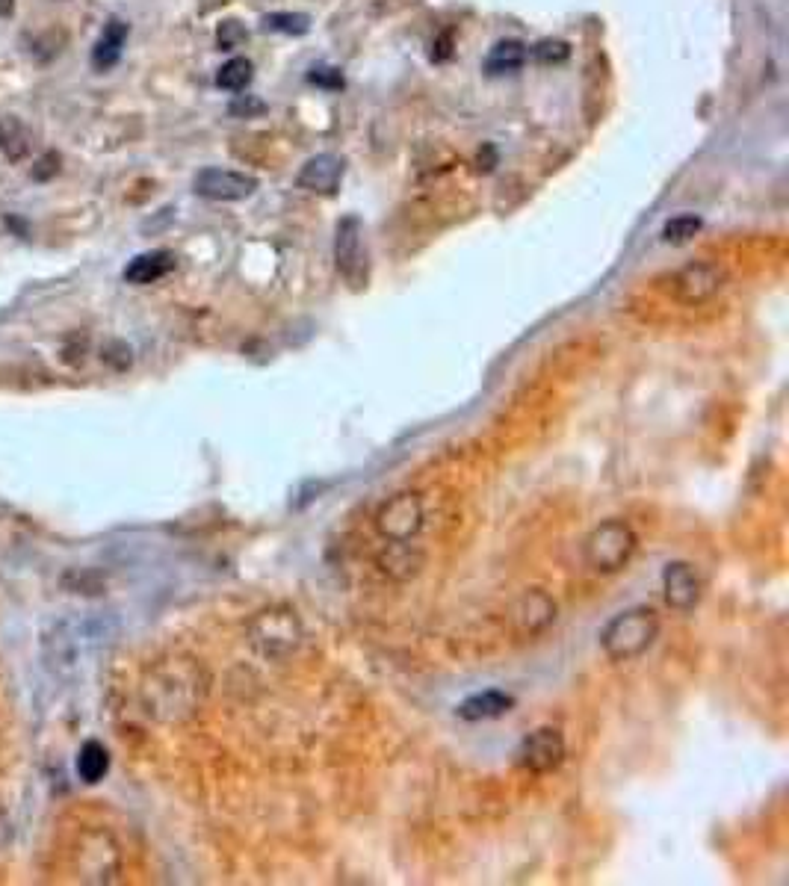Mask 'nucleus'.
I'll return each mask as SVG.
<instances>
[{"instance_id": "obj_1", "label": "nucleus", "mask_w": 789, "mask_h": 886, "mask_svg": "<svg viewBox=\"0 0 789 886\" xmlns=\"http://www.w3.org/2000/svg\"><path fill=\"white\" fill-rule=\"evenodd\" d=\"M207 692V680L193 659H163L142 680L145 712L157 721H184L196 712Z\"/></svg>"}, {"instance_id": "obj_2", "label": "nucleus", "mask_w": 789, "mask_h": 886, "mask_svg": "<svg viewBox=\"0 0 789 886\" xmlns=\"http://www.w3.org/2000/svg\"><path fill=\"white\" fill-rule=\"evenodd\" d=\"M659 635V618L651 606H633L627 612H618L603 630L600 647L612 662H633L642 653L651 650Z\"/></svg>"}, {"instance_id": "obj_3", "label": "nucleus", "mask_w": 789, "mask_h": 886, "mask_svg": "<svg viewBox=\"0 0 789 886\" xmlns=\"http://www.w3.org/2000/svg\"><path fill=\"white\" fill-rule=\"evenodd\" d=\"M639 550V535L636 529L621 520V517H612V520H603L600 526H594L583 544V562L586 568L594 570V573H618L630 565V559L636 556Z\"/></svg>"}, {"instance_id": "obj_4", "label": "nucleus", "mask_w": 789, "mask_h": 886, "mask_svg": "<svg viewBox=\"0 0 789 886\" xmlns=\"http://www.w3.org/2000/svg\"><path fill=\"white\" fill-rule=\"evenodd\" d=\"M249 644L266 662H284L302 644V624L284 606L263 609L249 624Z\"/></svg>"}, {"instance_id": "obj_5", "label": "nucleus", "mask_w": 789, "mask_h": 886, "mask_svg": "<svg viewBox=\"0 0 789 886\" xmlns=\"http://www.w3.org/2000/svg\"><path fill=\"white\" fill-rule=\"evenodd\" d=\"M74 869L83 884H116L122 875V848L113 833L89 827L77 836Z\"/></svg>"}, {"instance_id": "obj_6", "label": "nucleus", "mask_w": 789, "mask_h": 886, "mask_svg": "<svg viewBox=\"0 0 789 886\" xmlns=\"http://www.w3.org/2000/svg\"><path fill=\"white\" fill-rule=\"evenodd\" d=\"M423 520H426L423 497L417 491H402V494H394L391 500H385L379 506V511H376V532L385 541L408 544L411 538L420 535Z\"/></svg>"}, {"instance_id": "obj_7", "label": "nucleus", "mask_w": 789, "mask_h": 886, "mask_svg": "<svg viewBox=\"0 0 789 886\" xmlns=\"http://www.w3.org/2000/svg\"><path fill=\"white\" fill-rule=\"evenodd\" d=\"M334 266L352 290L367 284V246H364V222L349 213L337 222L334 231Z\"/></svg>"}, {"instance_id": "obj_8", "label": "nucleus", "mask_w": 789, "mask_h": 886, "mask_svg": "<svg viewBox=\"0 0 789 886\" xmlns=\"http://www.w3.org/2000/svg\"><path fill=\"white\" fill-rule=\"evenodd\" d=\"M724 281H727L724 266H719L716 260H692V263H686L683 269L674 272L671 293H674V299L680 305L695 308V305H704L713 296H719Z\"/></svg>"}, {"instance_id": "obj_9", "label": "nucleus", "mask_w": 789, "mask_h": 886, "mask_svg": "<svg viewBox=\"0 0 789 886\" xmlns=\"http://www.w3.org/2000/svg\"><path fill=\"white\" fill-rule=\"evenodd\" d=\"M565 736L556 727H538L529 736L521 739L518 751H515V762L518 768H524L529 774H550L565 762Z\"/></svg>"}, {"instance_id": "obj_10", "label": "nucleus", "mask_w": 789, "mask_h": 886, "mask_svg": "<svg viewBox=\"0 0 789 886\" xmlns=\"http://www.w3.org/2000/svg\"><path fill=\"white\" fill-rule=\"evenodd\" d=\"M258 190V178L234 169H216L207 166L193 178V192L207 201H243Z\"/></svg>"}, {"instance_id": "obj_11", "label": "nucleus", "mask_w": 789, "mask_h": 886, "mask_svg": "<svg viewBox=\"0 0 789 886\" xmlns=\"http://www.w3.org/2000/svg\"><path fill=\"white\" fill-rule=\"evenodd\" d=\"M704 585L695 565L689 562H668L662 568V597L674 612H692L701 603Z\"/></svg>"}, {"instance_id": "obj_12", "label": "nucleus", "mask_w": 789, "mask_h": 886, "mask_svg": "<svg viewBox=\"0 0 789 886\" xmlns=\"http://www.w3.org/2000/svg\"><path fill=\"white\" fill-rule=\"evenodd\" d=\"M553 621H556V600L544 588H529L512 606V627L521 638L541 635Z\"/></svg>"}, {"instance_id": "obj_13", "label": "nucleus", "mask_w": 789, "mask_h": 886, "mask_svg": "<svg viewBox=\"0 0 789 886\" xmlns=\"http://www.w3.org/2000/svg\"><path fill=\"white\" fill-rule=\"evenodd\" d=\"M343 175H346L343 157H337V154H317V157H311L299 169L296 184H299V190L317 192V195H334V192L340 190Z\"/></svg>"}, {"instance_id": "obj_14", "label": "nucleus", "mask_w": 789, "mask_h": 886, "mask_svg": "<svg viewBox=\"0 0 789 886\" xmlns=\"http://www.w3.org/2000/svg\"><path fill=\"white\" fill-rule=\"evenodd\" d=\"M128 33H131V27H128V21H122V18H110V21L104 24L101 36H98V42H95V48H92V68H95V71H110L113 65H119L122 54H125Z\"/></svg>"}, {"instance_id": "obj_15", "label": "nucleus", "mask_w": 789, "mask_h": 886, "mask_svg": "<svg viewBox=\"0 0 789 886\" xmlns=\"http://www.w3.org/2000/svg\"><path fill=\"white\" fill-rule=\"evenodd\" d=\"M515 709V697L506 695V692H497V689H488V692H476V695L464 697L456 709L461 721H494V718H503L506 712Z\"/></svg>"}, {"instance_id": "obj_16", "label": "nucleus", "mask_w": 789, "mask_h": 886, "mask_svg": "<svg viewBox=\"0 0 789 886\" xmlns=\"http://www.w3.org/2000/svg\"><path fill=\"white\" fill-rule=\"evenodd\" d=\"M172 269H175V254L169 249H154V252L133 257L131 263L125 266V281L136 284V287H145V284H154V281L166 278Z\"/></svg>"}, {"instance_id": "obj_17", "label": "nucleus", "mask_w": 789, "mask_h": 886, "mask_svg": "<svg viewBox=\"0 0 789 886\" xmlns=\"http://www.w3.org/2000/svg\"><path fill=\"white\" fill-rule=\"evenodd\" d=\"M526 57H529V51H526V45L521 39H500V42L488 51V57H485V63H482V71H485L488 77L518 74V71L526 65Z\"/></svg>"}, {"instance_id": "obj_18", "label": "nucleus", "mask_w": 789, "mask_h": 886, "mask_svg": "<svg viewBox=\"0 0 789 886\" xmlns=\"http://www.w3.org/2000/svg\"><path fill=\"white\" fill-rule=\"evenodd\" d=\"M74 768H77V777H80L86 786H98V783L110 774V751H107V745L98 742V739L83 742L80 751H77Z\"/></svg>"}, {"instance_id": "obj_19", "label": "nucleus", "mask_w": 789, "mask_h": 886, "mask_svg": "<svg viewBox=\"0 0 789 886\" xmlns=\"http://www.w3.org/2000/svg\"><path fill=\"white\" fill-rule=\"evenodd\" d=\"M0 151L12 160L21 163L30 154V130L24 127L21 119L15 116H0Z\"/></svg>"}, {"instance_id": "obj_20", "label": "nucleus", "mask_w": 789, "mask_h": 886, "mask_svg": "<svg viewBox=\"0 0 789 886\" xmlns=\"http://www.w3.org/2000/svg\"><path fill=\"white\" fill-rule=\"evenodd\" d=\"M420 565H423V556L420 553H411L408 544H396V541H391L388 550L379 556V568L385 570L388 576H394V579L414 576L420 570Z\"/></svg>"}, {"instance_id": "obj_21", "label": "nucleus", "mask_w": 789, "mask_h": 886, "mask_svg": "<svg viewBox=\"0 0 789 886\" xmlns=\"http://www.w3.org/2000/svg\"><path fill=\"white\" fill-rule=\"evenodd\" d=\"M252 77H255V65L246 57H234L216 71V86L225 92H243L252 83Z\"/></svg>"}, {"instance_id": "obj_22", "label": "nucleus", "mask_w": 789, "mask_h": 886, "mask_svg": "<svg viewBox=\"0 0 789 886\" xmlns=\"http://www.w3.org/2000/svg\"><path fill=\"white\" fill-rule=\"evenodd\" d=\"M263 30L284 36H305L311 30V15L305 12H269L263 15Z\"/></svg>"}, {"instance_id": "obj_23", "label": "nucleus", "mask_w": 789, "mask_h": 886, "mask_svg": "<svg viewBox=\"0 0 789 886\" xmlns=\"http://www.w3.org/2000/svg\"><path fill=\"white\" fill-rule=\"evenodd\" d=\"M701 228H704L701 216H695V213H680V216H674V219L665 222V228H662V243H668V246H683V243H689Z\"/></svg>"}, {"instance_id": "obj_24", "label": "nucleus", "mask_w": 789, "mask_h": 886, "mask_svg": "<svg viewBox=\"0 0 789 886\" xmlns=\"http://www.w3.org/2000/svg\"><path fill=\"white\" fill-rule=\"evenodd\" d=\"M532 54H535V60L541 65H559L571 57V48H568V42H562V39H541V42L532 48Z\"/></svg>"}, {"instance_id": "obj_25", "label": "nucleus", "mask_w": 789, "mask_h": 886, "mask_svg": "<svg viewBox=\"0 0 789 886\" xmlns=\"http://www.w3.org/2000/svg\"><path fill=\"white\" fill-rule=\"evenodd\" d=\"M246 39H249V33L243 30L240 21H222L219 30H216V42H219L222 51H234V48H240Z\"/></svg>"}, {"instance_id": "obj_26", "label": "nucleus", "mask_w": 789, "mask_h": 886, "mask_svg": "<svg viewBox=\"0 0 789 886\" xmlns=\"http://www.w3.org/2000/svg\"><path fill=\"white\" fill-rule=\"evenodd\" d=\"M101 358H104L113 370H128L133 361V352L128 343H122V340H110V343L104 346Z\"/></svg>"}, {"instance_id": "obj_27", "label": "nucleus", "mask_w": 789, "mask_h": 886, "mask_svg": "<svg viewBox=\"0 0 789 886\" xmlns=\"http://www.w3.org/2000/svg\"><path fill=\"white\" fill-rule=\"evenodd\" d=\"M60 169H63V157H60L57 151H48V154H42V157L36 160V166H33V181L45 184V181L57 178Z\"/></svg>"}, {"instance_id": "obj_28", "label": "nucleus", "mask_w": 789, "mask_h": 886, "mask_svg": "<svg viewBox=\"0 0 789 886\" xmlns=\"http://www.w3.org/2000/svg\"><path fill=\"white\" fill-rule=\"evenodd\" d=\"M228 113L237 116V119H252V116L266 113V104H263L261 98H255V95H237V98L231 101Z\"/></svg>"}, {"instance_id": "obj_29", "label": "nucleus", "mask_w": 789, "mask_h": 886, "mask_svg": "<svg viewBox=\"0 0 789 886\" xmlns=\"http://www.w3.org/2000/svg\"><path fill=\"white\" fill-rule=\"evenodd\" d=\"M308 80L323 86V89H343V74L337 68H331V65H314Z\"/></svg>"}, {"instance_id": "obj_30", "label": "nucleus", "mask_w": 789, "mask_h": 886, "mask_svg": "<svg viewBox=\"0 0 789 886\" xmlns=\"http://www.w3.org/2000/svg\"><path fill=\"white\" fill-rule=\"evenodd\" d=\"M15 12V0H0V18H9Z\"/></svg>"}]
</instances>
